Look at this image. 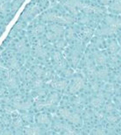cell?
Segmentation results:
<instances>
[{
	"mask_svg": "<svg viewBox=\"0 0 121 135\" xmlns=\"http://www.w3.org/2000/svg\"><path fill=\"white\" fill-rule=\"evenodd\" d=\"M85 87V81L82 76H74L72 78V83L69 86V92L75 95L78 93Z\"/></svg>",
	"mask_w": 121,
	"mask_h": 135,
	"instance_id": "6da1fadb",
	"label": "cell"
},
{
	"mask_svg": "<svg viewBox=\"0 0 121 135\" xmlns=\"http://www.w3.org/2000/svg\"><path fill=\"white\" fill-rule=\"evenodd\" d=\"M5 86L12 90H16L18 88V83L17 80V73L15 70H12V71L7 72L6 78L4 81Z\"/></svg>",
	"mask_w": 121,
	"mask_h": 135,
	"instance_id": "7a4b0ae2",
	"label": "cell"
},
{
	"mask_svg": "<svg viewBox=\"0 0 121 135\" xmlns=\"http://www.w3.org/2000/svg\"><path fill=\"white\" fill-rule=\"evenodd\" d=\"M93 61L96 66H104L108 61V57L104 53L96 52L93 54Z\"/></svg>",
	"mask_w": 121,
	"mask_h": 135,
	"instance_id": "3957f363",
	"label": "cell"
},
{
	"mask_svg": "<svg viewBox=\"0 0 121 135\" xmlns=\"http://www.w3.org/2000/svg\"><path fill=\"white\" fill-rule=\"evenodd\" d=\"M109 78V70L106 68H103V69H99L96 70L95 73V80L99 81H106Z\"/></svg>",
	"mask_w": 121,
	"mask_h": 135,
	"instance_id": "277c9868",
	"label": "cell"
},
{
	"mask_svg": "<svg viewBox=\"0 0 121 135\" xmlns=\"http://www.w3.org/2000/svg\"><path fill=\"white\" fill-rule=\"evenodd\" d=\"M51 86H52L54 89H55V90L62 91L69 88V83H68V81H66V80L54 81V82L51 83Z\"/></svg>",
	"mask_w": 121,
	"mask_h": 135,
	"instance_id": "5b68a950",
	"label": "cell"
},
{
	"mask_svg": "<svg viewBox=\"0 0 121 135\" xmlns=\"http://www.w3.org/2000/svg\"><path fill=\"white\" fill-rule=\"evenodd\" d=\"M33 55L38 57L40 59H46L48 57V52L46 48L42 47L41 46L37 45L35 47H34L33 50Z\"/></svg>",
	"mask_w": 121,
	"mask_h": 135,
	"instance_id": "8992f818",
	"label": "cell"
},
{
	"mask_svg": "<svg viewBox=\"0 0 121 135\" xmlns=\"http://www.w3.org/2000/svg\"><path fill=\"white\" fill-rule=\"evenodd\" d=\"M14 47H15V50L17 51L18 54H20V55H25L28 51L27 45H26V43L25 42V40H18V41L16 42L14 45Z\"/></svg>",
	"mask_w": 121,
	"mask_h": 135,
	"instance_id": "52a82bcc",
	"label": "cell"
},
{
	"mask_svg": "<svg viewBox=\"0 0 121 135\" xmlns=\"http://www.w3.org/2000/svg\"><path fill=\"white\" fill-rule=\"evenodd\" d=\"M7 65L11 70H15V71H17V70L20 69V61H18V59H17V57H15V56H12V57H10L8 59Z\"/></svg>",
	"mask_w": 121,
	"mask_h": 135,
	"instance_id": "ba28073f",
	"label": "cell"
},
{
	"mask_svg": "<svg viewBox=\"0 0 121 135\" xmlns=\"http://www.w3.org/2000/svg\"><path fill=\"white\" fill-rule=\"evenodd\" d=\"M118 29L112 27V26H107V27H103L96 31V34L98 36H110V35L114 34L117 32Z\"/></svg>",
	"mask_w": 121,
	"mask_h": 135,
	"instance_id": "9c48e42d",
	"label": "cell"
},
{
	"mask_svg": "<svg viewBox=\"0 0 121 135\" xmlns=\"http://www.w3.org/2000/svg\"><path fill=\"white\" fill-rule=\"evenodd\" d=\"M37 123L42 126H50L52 122H51V118L48 117L47 114L46 113H40V114L37 115L36 117Z\"/></svg>",
	"mask_w": 121,
	"mask_h": 135,
	"instance_id": "30bf717a",
	"label": "cell"
},
{
	"mask_svg": "<svg viewBox=\"0 0 121 135\" xmlns=\"http://www.w3.org/2000/svg\"><path fill=\"white\" fill-rule=\"evenodd\" d=\"M24 133L26 134H40L42 133V128L37 125L27 126L24 129Z\"/></svg>",
	"mask_w": 121,
	"mask_h": 135,
	"instance_id": "8fae6325",
	"label": "cell"
},
{
	"mask_svg": "<svg viewBox=\"0 0 121 135\" xmlns=\"http://www.w3.org/2000/svg\"><path fill=\"white\" fill-rule=\"evenodd\" d=\"M104 100V99L100 98L99 97H94V98H90V105L93 109H100V108L103 106Z\"/></svg>",
	"mask_w": 121,
	"mask_h": 135,
	"instance_id": "7c38bea8",
	"label": "cell"
},
{
	"mask_svg": "<svg viewBox=\"0 0 121 135\" xmlns=\"http://www.w3.org/2000/svg\"><path fill=\"white\" fill-rule=\"evenodd\" d=\"M105 21H106L107 25L112 26V27H114L116 29H119V27H121V20H119V18L107 17Z\"/></svg>",
	"mask_w": 121,
	"mask_h": 135,
	"instance_id": "4fadbf2b",
	"label": "cell"
},
{
	"mask_svg": "<svg viewBox=\"0 0 121 135\" xmlns=\"http://www.w3.org/2000/svg\"><path fill=\"white\" fill-rule=\"evenodd\" d=\"M81 116L78 112H72L71 115L69 116V118H68V122L72 124V125H79V124L81 123Z\"/></svg>",
	"mask_w": 121,
	"mask_h": 135,
	"instance_id": "5bb4252c",
	"label": "cell"
},
{
	"mask_svg": "<svg viewBox=\"0 0 121 135\" xmlns=\"http://www.w3.org/2000/svg\"><path fill=\"white\" fill-rule=\"evenodd\" d=\"M80 61V57H79V53L76 50H73L70 54V62L71 65L73 67H76L77 64Z\"/></svg>",
	"mask_w": 121,
	"mask_h": 135,
	"instance_id": "9a60e30c",
	"label": "cell"
},
{
	"mask_svg": "<svg viewBox=\"0 0 121 135\" xmlns=\"http://www.w3.org/2000/svg\"><path fill=\"white\" fill-rule=\"evenodd\" d=\"M71 113H72V112L69 109V108L64 107V108H60V109L58 110L59 116L65 120H68V118H69V116L71 115Z\"/></svg>",
	"mask_w": 121,
	"mask_h": 135,
	"instance_id": "2e32d148",
	"label": "cell"
},
{
	"mask_svg": "<svg viewBox=\"0 0 121 135\" xmlns=\"http://www.w3.org/2000/svg\"><path fill=\"white\" fill-rule=\"evenodd\" d=\"M62 133H65V134H76V131L75 130L74 127L72 126V124L64 123Z\"/></svg>",
	"mask_w": 121,
	"mask_h": 135,
	"instance_id": "e0dca14e",
	"label": "cell"
},
{
	"mask_svg": "<svg viewBox=\"0 0 121 135\" xmlns=\"http://www.w3.org/2000/svg\"><path fill=\"white\" fill-rule=\"evenodd\" d=\"M108 50L109 52L112 54V55H115V54H117L118 51L119 50V44L114 41V40H112V41H111L109 43L108 45Z\"/></svg>",
	"mask_w": 121,
	"mask_h": 135,
	"instance_id": "ac0fdd59",
	"label": "cell"
},
{
	"mask_svg": "<svg viewBox=\"0 0 121 135\" xmlns=\"http://www.w3.org/2000/svg\"><path fill=\"white\" fill-rule=\"evenodd\" d=\"M23 126H24V121L22 118H16L12 123V126L14 130H20V129L23 127Z\"/></svg>",
	"mask_w": 121,
	"mask_h": 135,
	"instance_id": "d6986e66",
	"label": "cell"
},
{
	"mask_svg": "<svg viewBox=\"0 0 121 135\" xmlns=\"http://www.w3.org/2000/svg\"><path fill=\"white\" fill-rule=\"evenodd\" d=\"M84 102H85V98L83 96H79V97H76V98H74L71 101L72 104H73L75 107H79L80 105H82Z\"/></svg>",
	"mask_w": 121,
	"mask_h": 135,
	"instance_id": "ffe728a7",
	"label": "cell"
},
{
	"mask_svg": "<svg viewBox=\"0 0 121 135\" xmlns=\"http://www.w3.org/2000/svg\"><path fill=\"white\" fill-rule=\"evenodd\" d=\"M56 22H58L59 24H64V25H67V24H71L73 22V18L71 17H58L56 18L55 20Z\"/></svg>",
	"mask_w": 121,
	"mask_h": 135,
	"instance_id": "44dd1931",
	"label": "cell"
},
{
	"mask_svg": "<svg viewBox=\"0 0 121 135\" xmlns=\"http://www.w3.org/2000/svg\"><path fill=\"white\" fill-rule=\"evenodd\" d=\"M43 85H44V82H43V80H41L40 77H38V78H36V79H33L32 81V86H33V88H34L35 90L42 88Z\"/></svg>",
	"mask_w": 121,
	"mask_h": 135,
	"instance_id": "7402d4cb",
	"label": "cell"
},
{
	"mask_svg": "<svg viewBox=\"0 0 121 135\" xmlns=\"http://www.w3.org/2000/svg\"><path fill=\"white\" fill-rule=\"evenodd\" d=\"M59 100H60V96H59V94L56 92L51 93L47 99V101L50 102L51 104H56L59 102Z\"/></svg>",
	"mask_w": 121,
	"mask_h": 135,
	"instance_id": "603a6c76",
	"label": "cell"
},
{
	"mask_svg": "<svg viewBox=\"0 0 121 135\" xmlns=\"http://www.w3.org/2000/svg\"><path fill=\"white\" fill-rule=\"evenodd\" d=\"M49 28L51 32L57 34L58 36H61V35L63 33V28L58 25H52V26H50Z\"/></svg>",
	"mask_w": 121,
	"mask_h": 135,
	"instance_id": "cb8c5ba5",
	"label": "cell"
},
{
	"mask_svg": "<svg viewBox=\"0 0 121 135\" xmlns=\"http://www.w3.org/2000/svg\"><path fill=\"white\" fill-rule=\"evenodd\" d=\"M105 119L110 124H115L119 121V117L116 114H113V113H109V115H107L105 117Z\"/></svg>",
	"mask_w": 121,
	"mask_h": 135,
	"instance_id": "d4e9b609",
	"label": "cell"
},
{
	"mask_svg": "<svg viewBox=\"0 0 121 135\" xmlns=\"http://www.w3.org/2000/svg\"><path fill=\"white\" fill-rule=\"evenodd\" d=\"M52 59L54 60V61H55V63L60 62V61H63L62 55H61V52H59V51H54L52 54Z\"/></svg>",
	"mask_w": 121,
	"mask_h": 135,
	"instance_id": "484cf974",
	"label": "cell"
},
{
	"mask_svg": "<svg viewBox=\"0 0 121 135\" xmlns=\"http://www.w3.org/2000/svg\"><path fill=\"white\" fill-rule=\"evenodd\" d=\"M90 90L95 93H98L99 90H101V87L98 80H92V82L90 83Z\"/></svg>",
	"mask_w": 121,
	"mask_h": 135,
	"instance_id": "4316f807",
	"label": "cell"
},
{
	"mask_svg": "<svg viewBox=\"0 0 121 135\" xmlns=\"http://www.w3.org/2000/svg\"><path fill=\"white\" fill-rule=\"evenodd\" d=\"M33 73L37 77H43V75L45 74V70L39 66H35L33 68Z\"/></svg>",
	"mask_w": 121,
	"mask_h": 135,
	"instance_id": "83f0119b",
	"label": "cell"
},
{
	"mask_svg": "<svg viewBox=\"0 0 121 135\" xmlns=\"http://www.w3.org/2000/svg\"><path fill=\"white\" fill-rule=\"evenodd\" d=\"M94 117V112L93 110H86L84 112H83V118L84 120H90L91 118Z\"/></svg>",
	"mask_w": 121,
	"mask_h": 135,
	"instance_id": "f1b7e54d",
	"label": "cell"
},
{
	"mask_svg": "<svg viewBox=\"0 0 121 135\" xmlns=\"http://www.w3.org/2000/svg\"><path fill=\"white\" fill-rule=\"evenodd\" d=\"M4 112L6 115L8 116H12L16 113V109L13 108L12 106H9L8 104H5V106L4 107Z\"/></svg>",
	"mask_w": 121,
	"mask_h": 135,
	"instance_id": "f546056e",
	"label": "cell"
},
{
	"mask_svg": "<svg viewBox=\"0 0 121 135\" xmlns=\"http://www.w3.org/2000/svg\"><path fill=\"white\" fill-rule=\"evenodd\" d=\"M104 90L107 91V92L111 93V94H114L115 93V90H116V86H115L113 83H107V84H105V86H104Z\"/></svg>",
	"mask_w": 121,
	"mask_h": 135,
	"instance_id": "4dcf8cb0",
	"label": "cell"
},
{
	"mask_svg": "<svg viewBox=\"0 0 121 135\" xmlns=\"http://www.w3.org/2000/svg\"><path fill=\"white\" fill-rule=\"evenodd\" d=\"M93 112H94V117H96L98 120H103L104 118H105L104 113L98 110V109H93Z\"/></svg>",
	"mask_w": 121,
	"mask_h": 135,
	"instance_id": "1f68e13d",
	"label": "cell"
},
{
	"mask_svg": "<svg viewBox=\"0 0 121 135\" xmlns=\"http://www.w3.org/2000/svg\"><path fill=\"white\" fill-rule=\"evenodd\" d=\"M45 31V27L41 25H39V26H36L33 29V33L34 35H40L44 33Z\"/></svg>",
	"mask_w": 121,
	"mask_h": 135,
	"instance_id": "d6a6232c",
	"label": "cell"
},
{
	"mask_svg": "<svg viewBox=\"0 0 121 135\" xmlns=\"http://www.w3.org/2000/svg\"><path fill=\"white\" fill-rule=\"evenodd\" d=\"M21 118L23 119L24 122H26V123H30L32 120H33V115L31 113H28L27 112H26L25 113H23L22 116H21Z\"/></svg>",
	"mask_w": 121,
	"mask_h": 135,
	"instance_id": "836d02e7",
	"label": "cell"
},
{
	"mask_svg": "<svg viewBox=\"0 0 121 135\" xmlns=\"http://www.w3.org/2000/svg\"><path fill=\"white\" fill-rule=\"evenodd\" d=\"M112 8L114 11L121 12V0H114L112 4Z\"/></svg>",
	"mask_w": 121,
	"mask_h": 135,
	"instance_id": "e575fe53",
	"label": "cell"
},
{
	"mask_svg": "<svg viewBox=\"0 0 121 135\" xmlns=\"http://www.w3.org/2000/svg\"><path fill=\"white\" fill-rule=\"evenodd\" d=\"M55 68L56 69L57 71L62 72L63 70L66 69V64H65V62H64V61H60V62L55 63Z\"/></svg>",
	"mask_w": 121,
	"mask_h": 135,
	"instance_id": "d590c367",
	"label": "cell"
},
{
	"mask_svg": "<svg viewBox=\"0 0 121 135\" xmlns=\"http://www.w3.org/2000/svg\"><path fill=\"white\" fill-rule=\"evenodd\" d=\"M55 47L59 50L63 49V48L66 47V41L64 40H59L55 42Z\"/></svg>",
	"mask_w": 121,
	"mask_h": 135,
	"instance_id": "8d00e7d4",
	"label": "cell"
},
{
	"mask_svg": "<svg viewBox=\"0 0 121 135\" xmlns=\"http://www.w3.org/2000/svg\"><path fill=\"white\" fill-rule=\"evenodd\" d=\"M93 32L90 28H84L83 30V37H84L85 39H90L92 36Z\"/></svg>",
	"mask_w": 121,
	"mask_h": 135,
	"instance_id": "74e56055",
	"label": "cell"
},
{
	"mask_svg": "<svg viewBox=\"0 0 121 135\" xmlns=\"http://www.w3.org/2000/svg\"><path fill=\"white\" fill-rule=\"evenodd\" d=\"M54 129H55V131H61L62 132L63 130V126H64V123H61L60 121H55V123H54Z\"/></svg>",
	"mask_w": 121,
	"mask_h": 135,
	"instance_id": "f35d334b",
	"label": "cell"
},
{
	"mask_svg": "<svg viewBox=\"0 0 121 135\" xmlns=\"http://www.w3.org/2000/svg\"><path fill=\"white\" fill-rule=\"evenodd\" d=\"M46 38L50 40V41H54V40H57L58 38V35L55 34V33H53V32H47V33H46Z\"/></svg>",
	"mask_w": 121,
	"mask_h": 135,
	"instance_id": "ab89813d",
	"label": "cell"
},
{
	"mask_svg": "<svg viewBox=\"0 0 121 135\" xmlns=\"http://www.w3.org/2000/svg\"><path fill=\"white\" fill-rule=\"evenodd\" d=\"M115 106L112 104H106L104 105V110L107 113H113L115 112Z\"/></svg>",
	"mask_w": 121,
	"mask_h": 135,
	"instance_id": "60d3db41",
	"label": "cell"
},
{
	"mask_svg": "<svg viewBox=\"0 0 121 135\" xmlns=\"http://www.w3.org/2000/svg\"><path fill=\"white\" fill-rule=\"evenodd\" d=\"M75 35H76V33H75V31L73 30V29H68V30L66 31V38L69 40H74L75 39Z\"/></svg>",
	"mask_w": 121,
	"mask_h": 135,
	"instance_id": "b9f144b4",
	"label": "cell"
},
{
	"mask_svg": "<svg viewBox=\"0 0 121 135\" xmlns=\"http://www.w3.org/2000/svg\"><path fill=\"white\" fill-rule=\"evenodd\" d=\"M73 70L70 69H66L63 70L62 71V75H63V76L64 77H66V78H70L72 77V75H73Z\"/></svg>",
	"mask_w": 121,
	"mask_h": 135,
	"instance_id": "7bdbcfd3",
	"label": "cell"
},
{
	"mask_svg": "<svg viewBox=\"0 0 121 135\" xmlns=\"http://www.w3.org/2000/svg\"><path fill=\"white\" fill-rule=\"evenodd\" d=\"M109 60V62L111 65H116L117 62L119 61V56L117 55H112L111 57H110V59H108Z\"/></svg>",
	"mask_w": 121,
	"mask_h": 135,
	"instance_id": "ee69618b",
	"label": "cell"
},
{
	"mask_svg": "<svg viewBox=\"0 0 121 135\" xmlns=\"http://www.w3.org/2000/svg\"><path fill=\"white\" fill-rule=\"evenodd\" d=\"M34 79V74L32 72H26V82H32Z\"/></svg>",
	"mask_w": 121,
	"mask_h": 135,
	"instance_id": "f6af8a7d",
	"label": "cell"
},
{
	"mask_svg": "<svg viewBox=\"0 0 121 135\" xmlns=\"http://www.w3.org/2000/svg\"><path fill=\"white\" fill-rule=\"evenodd\" d=\"M0 102L3 103V104H12V99H11L10 98H5V97H1L0 98Z\"/></svg>",
	"mask_w": 121,
	"mask_h": 135,
	"instance_id": "bcb514c9",
	"label": "cell"
},
{
	"mask_svg": "<svg viewBox=\"0 0 121 135\" xmlns=\"http://www.w3.org/2000/svg\"><path fill=\"white\" fill-rule=\"evenodd\" d=\"M91 133H95V134H104L105 133V130L103 127H98L95 129V132H92Z\"/></svg>",
	"mask_w": 121,
	"mask_h": 135,
	"instance_id": "7dc6e473",
	"label": "cell"
},
{
	"mask_svg": "<svg viewBox=\"0 0 121 135\" xmlns=\"http://www.w3.org/2000/svg\"><path fill=\"white\" fill-rule=\"evenodd\" d=\"M0 122H1L2 124H4V125H9L10 124V120L9 118L4 117V116H3V117L0 118Z\"/></svg>",
	"mask_w": 121,
	"mask_h": 135,
	"instance_id": "c3c4849f",
	"label": "cell"
},
{
	"mask_svg": "<svg viewBox=\"0 0 121 135\" xmlns=\"http://www.w3.org/2000/svg\"><path fill=\"white\" fill-rule=\"evenodd\" d=\"M36 93H37V95H38V96L43 97V96H45L46 91H45V90H43L42 88H40V89H38V90H36Z\"/></svg>",
	"mask_w": 121,
	"mask_h": 135,
	"instance_id": "681fc988",
	"label": "cell"
},
{
	"mask_svg": "<svg viewBox=\"0 0 121 135\" xmlns=\"http://www.w3.org/2000/svg\"><path fill=\"white\" fill-rule=\"evenodd\" d=\"M103 44V40L100 39V38H98V40H96V47H102V45Z\"/></svg>",
	"mask_w": 121,
	"mask_h": 135,
	"instance_id": "f907efd6",
	"label": "cell"
},
{
	"mask_svg": "<svg viewBox=\"0 0 121 135\" xmlns=\"http://www.w3.org/2000/svg\"><path fill=\"white\" fill-rule=\"evenodd\" d=\"M52 76V72L51 71H45V74L43 75V78H50Z\"/></svg>",
	"mask_w": 121,
	"mask_h": 135,
	"instance_id": "816d5d0a",
	"label": "cell"
},
{
	"mask_svg": "<svg viewBox=\"0 0 121 135\" xmlns=\"http://www.w3.org/2000/svg\"><path fill=\"white\" fill-rule=\"evenodd\" d=\"M5 92V88L3 86H0V97H2Z\"/></svg>",
	"mask_w": 121,
	"mask_h": 135,
	"instance_id": "f5cc1de1",
	"label": "cell"
},
{
	"mask_svg": "<svg viewBox=\"0 0 121 135\" xmlns=\"http://www.w3.org/2000/svg\"><path fill=\"white\" fill-rule=\"evenodd\" d=\"M89 21V20L87 18H81V22L83 23V24H86Z\"/></svg>",
	"mask_w": 121,
	"mask_h": 135,
	"instance_id": "db71d44e",
	"label": "cell"
},
{
	"mask_svg": "<svg viewBox=\"0 0 121 135\" xmlns=\"http://www.w3.org/2000/svg\"><path fill=\"white\" fill-rule=\"evenodd\" d=\"M4 69H5V66L0 61V70H4Z\"/></svg>",
	"mask_w": 121,
	"mask_h": 135,
	"instance_id": "11a10c76",
	"label": "cell"
},
{
	"mask_svg": "<svg viewBox=\"0 0 121 135\" xmlns=\"http://www.w3.org/2000/svg\"><path fill=\"white\" fill-rule=\"evenodd\" d=\"M99 1H100L102 4H108V3L110 2V0H99Z\"/></svg>",
	"mask_w": 121,
	"mask_h": 135,
	"instance_id": "9f6ffc18",
	"label": "cell"
},
{
	"mask_svg": "<svg viewBox=\"0 0 121 135\" xmlns=\"http://www.w3.org/2000/svg\"><path fill=\"white\" fill-rule=\"evenodd\" d=\"M117 80H118V82L119 83V84L121 85V75H119L117 76Z\"/></svg>",
	"mask_w": 121,
	"mask_h": 135,
	"instance_id": "6f0895ef",
	"label": "cell"
},
{
	"mask_svg": "<svg viewBox=\"0 0 121 135\" xmlns=\"http://www.w3.org/2000/svg\"><path fill=\"white\" fill-rule=\"evenodd\" d=\"M3 132V126H2V123L0 122V133H2Z\"/></svg>",
	"mask_w": 121,
	"mask_h": 135,
	"instance_id": "680465c9",
	"label": "cell"
},
{
	"mask_svg": "<svg viewBox=\"0 0 121 135\" xmlns=\"http://www.w3.org/2000/svg\"><path fill=\"white\" fill-rule=\"evenodd\" d=\"M117 100H118V102L119 103V104H121V96L118 97V98H117Z\"/></svg>",
	"mask_w": 121,
	"mask_h": 135,
	"instance_id": "91938a15",
	"label": "cell"
},
{
	"mask_svg": "<svg viewBox=\"0 0 121 135\" xmlns=\"http://www.w3.org/2000/svg\"><path fill=\"white\" fill-rule=\"evenodd\" d=\"M119 44H120V46H121V39L119 40Z\"/></svg>",
	"mask_w": 121,
	"mask_h": 135,
	"instance_id": "94428289",
	"label": "cell"
}]
</instances>
